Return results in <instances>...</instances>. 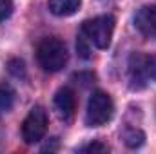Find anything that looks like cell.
<instances>
[{
  "mask_svg": "<svg viewBox=\"0 0 156 154\" xmlns=\"http://www.w3.org/2000/svg\"><path fill=\"white\" fill-rule=\"evenodd\" d=\"M67 47L66 44L56 37H47L42 38L37 47V60L40 67L47 73H58L66 67L67 64Z\"/></svg>",
  "mask_w": 156,
  "mask_h": 154,
  "instance_id": "6da1fadb",
  "label": "cell"
},
{
  "mask_svg": "<svg viewBox=\"0 0 156 154\" xmlns=\"http://www.w3.org/2000/svg\"><path fill=\"white\" fill-rule=\"evenodd\" d=\"M113 31H115V18L111 15L94 16L91 20H85L82 26V35L96 49H107L111 45Z\"/></svg>",
  "mask_w": 156,
  "mask_h": 154,
  "instance_id": "7a4b0ae2",
  "label": "cell"
},
{
  "mask_svg": "<svg viewBox=\"0 0 156 154\" xmlns=\"http://www.w3.org/2000/svg\"><path fill=\"white\" fill-rule=\"evenodd\" d=\"M115 114V103L111 96L104 91H94L89 96L87 111H85V123L89 127H102Z\"/></svg>",
  "mask_w": 156,
  "mask_h": 154,
  "instance_id": "3957f363",
  "label": "cell"
},
{
  "mask_svg": "<svg viewBox=\"0 0 156 154\" xmlns=\"http://www.w3.org/2000/svg\"><path fill=\"white\" fill-rule=\"evenodd\" d=\"M47 132V113L42 105H35L22 123V138L26 143H38Z\"/></svg>",
  "mask_w": 156,
  "mask_h": 154,
  "instance_id": "277c9868",
  "label": "cell"
},
{
  "mask_svg": "<svg viewBox=\"0 0 156 154\" xmlns=\"http://www.w3.org/2000/svg\"><path fill=\"white\" fill-rule=\"evenodd\" d=\"M129 67L133 76L142 80H154L156 82V56L154 54H140L134 53L129 60Z\"/></svg>",
  "mask_w": 156,
  "mask_h": 154,
  "instance_id": "5b68a950",
  "label": "cell"
},
{
  "mask_svg": "<svg viewBox=\"0 0 156 154\" xmlns=\"http://www.w3.org/2000/svg\"><path fill=\"white\" fill-rule=\"evenodd\" d=\"M134 27L147 38L156 40V4L142 5L134 15Z\"/></svg>",
  "mask_w": 156,
  "mask_h": 154,
  "instance_id": "8992f818",
  "label": "cell"
},
{
  "mask_svg": "<svg viewBox=\"0 0 156 154\" xmlns=\"http://www.w3.org/2000/svg\"><path fill=\"white\" fill-rule=\"evenodd\" d=\"M55 107L62 120H71L76 111V98L69 87H62L55 94Z\"/></svg>",
  "mask_w": 156,
  "mask_h": 154,
  "instance_id": "52a82bcc",
  "label": "cell"
},
{
  "mask_svg": "<svg viewBox=\"0 0 156 154\" xmlns=\"http://www.w3.org/2000/svg\"><path fill=\"white\" fill-rule=\"evenodd\" d=\"M82 5V0H49L47 7L55 16H71Z\"/></svg>",
  "mask_w": 156,
  "mask_h": 154,
  "instance_id": "ba28073f",
  "label": "cell"
},
{
  "mask_svg": "<svg viewBox=\"0 0 156 154\" xmlns=\"http://www.w3.org/2000/svg\"><path fill=\"white\" fill-rule=\"evenodd\" d=\"M123 140H125V145L129 149H138L144 145V140H145V134L140 131V129H129L125 134H123Z\"/></svg>",
  "mask_w": 156,
  "mask_h": 154,
  "instance_id": "9c48e42d",
  "label": "cell"
},
{
  "mask_svg": "<svg viewBox=\"0 0 156 154\" xmlns=\"http://www.w3.org/2000/svg\"><path fill=\"white\" fill-rule=\"evenodd\" d=\"M15 103V91L9 85H0V113H7Z\"/></svg>",
  "mask_w": 156,
  "mask_h": 154,
  "instance_id": "30bf717a",
  "label": "cell"
},
{
  "mask_svg": "<svg viewBox=\"0 0 156 154\" xmlns=\"http://www.w3.org/2000/svg\"><path fill=\"white\" fill-rule=\"evenodd\" d=\"M80 151L82 152H105V151H109V147L104 145V143H100V142H93L89 145H83Z\"/></svg>",
  "mask_w": 156,
  "mask_h": 154,
  "instance_id": "8fae6325",
  "label": "cell"
},
{
  "mask_svg": "<svg viewBox=\"0 0 156 154\" xmlns=\"http://www.w3.org/2000/svg\"><path fill=\"white\" fill-rule=\"evenodd\" d=\"M11 13H13V4H11V0H0V22H4Z\"/></svg>",
  "mask_w": 156,
  "mask_h": 154,
  "instance_id": "7c38bea8",
  "label": "cell"
},
{
  "mask_svg": "<svg viewBox=\"0 0 156 154\" xmlns=\"http://www.w3.org/2000/svg\"><path fill=\"white\" fill-rule=\"evenodd\" d=\"M9 71L15 75V76H24V62L22 60H11L9 62Z\"/></svg>",
  "mask_w": 156,
  "mask_h": 154,
  "instance_id": "4fadbf2b",
  "label": "cell"
}]
</instances>
